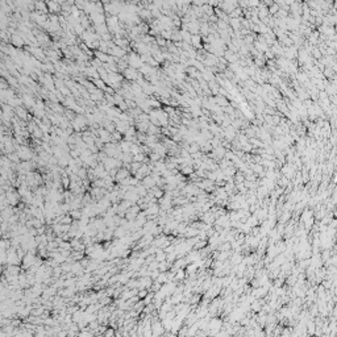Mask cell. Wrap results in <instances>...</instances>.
Segmentation results:
<instances>
[{
	"label": "cell",
	"instance_id": "6da1fadb",
	"mask_svg": "<svg viewBox=\"0 0 337 337\" xmlns=\"http://www.w3.org/2000/svg\"><path fill=\"white\" fill-rule=\"evenodd\" d=\"M128 63H129V66L133 67V69H140V67L144 65V62H142V59H141L140 56L132 53L129 57H128Z\"/></svg>",
	"mask_w": 337,
	"mask_h": 337
},
{
	"label": "cell",
	"instance_id": "7a4b0ae2",
	"mask_svg": "<svg viewBox=\"0 0 337 337\" xmlns=\"http://www.w3.org/2000/svg\"><path fill=\"white\" fill-rule=\"evenodd\" d=\"M124 77L129 80H137L138 79V71L137 69H133V67H127L124 70Z\"/></svg>",
	"mask_w": 337,
	"mask_h": 337
},
{
	"label": "cell",
	"instance_id": "3957f363",
	"mask_svg": "<svg viewBox=\"0 0 337 337\" xmlns=\"http://www.w3.org/2000/svg\"><path fill=\"white\" fill-rule=\"evenodd\" d=\"M17 155H19V158H21L23 161H29L30 158H32V153H30L29 149L27 148H19V150H17Z\"/></svg>",
	"mask_w": 337,
	"mask_h": 337
},
{
	"label": "cell",
	"instance_id": "277c9868",
	"mask_svg": "<svg viewBox=\"0 0 337 337\" xmlns=\"http://www.w3.org/2000/svg\"><path fill=\"white\" fill-rule=\"evenodd\" d=\"M72 125H74V129H75V130L83 129V128L86 127V120H84V117H82V116L75 117V119H74V122H72Z\"/></svg>",
	"mask_w": 337,
	"mask_h": 337
},
{
	"label": "cell",
	"instance_id": "5b68a950",
	"mask_svg": "<svg viewBox=\"0 0 337 337\" xmlns=\"http://www.w3.org/2000/svg\"><path fill=\"white\" fill-rule=\"evenodd\" d=\"M99 136H100V141L101 142H111V132H108L107 129H100L99 130Z\"/></svg>",
	"mask_w": 337,
	"mask_h": 337
},
{
	"label": "cell",
	"instance_id": "8992f818",
	"mask_svg": "<svg viewBox=\"0 0 337 337\" xmlns=\"http://www.w3.org/2000/svg\"><path fill=\"white\" fill-rule=\"evenodd\" d=\"M59 9H61V6L57 3V0H49V1H48V11L58 12Z\"/></svg>",
	"mask_w": 337,
	"mask_h": 337
},
{
	"label": "cell",
	"instance_id": "52a82bcc",
	"mask_svg": "<svg viewBox=\"0 0 337 337\" xmlns=\"http://www.w3.org/2000/svg\"><path fill=\"white\" fill-rule=\"evenodd\" d=\"M191 44L194 48H202V37L199 34H191Z\"/></svg>",
	"mask_w": 337,
	"mask_h": 337
},
{
	"label": "cell",
	"instance_id": "ba28073f",
	"mask_svg": "<svg viewBox=\"0 0 337 337\" xmlns=\"http://www.w3.org/2000/svg\"><path fill=\"white\" fill-rule=\"evenodd\" d=\"M11 41H12V44H13L15 46H17V48H20V46L24 45V38H23L21 36H19V34H13V36H12Z\"/></svg>",
	"mask_w": 337,
	"mask_h": 337
},
{
	"label": "cell",
	"instance_id": "9c48e42d",
	"mask_svg": "<svg viewBox=\"0 0 337 337\" xmlns=\"http://www.w3.org/2000/svg\"><path fill=\"white\" fill-rule=\"evenodd\" d=\"M6 199H7V202L11 203V204H13V205H15V204H17V202H19V198H17V195H16V194H13L12 191L7 194V198H6Z\"/></svg>",
	"mask_w": 337,
	"mask_h": 337
},
{
	"label": "cell",
	"instance_id": "30bf717a",
	"mask_svg": "<svg viewBox=\"0 0 337 337\" xmlns=\"http://www.w3.org/2000/svg\"><path fill=\"white\" fill-rule=\"evenodd\" d=\"M181 37H182V41L183 42H187L190 44L191 42V33L189 32V30H181Z\"/></svg>",
	"mask_w": 337,
	"mask_h": 337
},
{
	"label": "cell",
	"instance_id": "8fae6325",
	"mask_svg": "<svg viewBox=\"0 0 337 337\" xmlns=\"http://www.w3.org/2000/svg\"><path fill=\"white\" fill-rule=\"evenodd\" d=\"M36 9H37V11H41V12H46L48 11V7H46L45 3L37 0V1H36Z\"/></svg>",
	"mask_w": 337,
	"mask_h": 337
},
{
	"label": "cell",
	"instance_id": "7c38bea8",
	"mask_svg": "<svg viewBox=\"0 0 337 337\" xmlns=\"http://www.w3.org/2000/svg\"><path fill=\"white\" fill-rule=\"evenodd\" d=\"M267 9H269V13H270V15H276V13H278V11L281 9V7H279L278 4L274 3V4H271Z\"/></svg>",
	"mask_w": 337,
	"mask_h": 337
},
{
	"label": "cell",
	"instance_id": "4fadbf2b",
	"mask_svg": "<svg viewBox=\"0 0 337 337\" xmlns=\"http://www.w3.org/2000/svg\"><path fill=\"white\" fill-rule=\"evenodd\" d=\"M165 258H166V254H165L163 252H158L155 254V257H154V260H155L157 262H162V261H165Z\"/></svg>",
	"mask_w": 337,
	"mask_h": 337
},
{
	"label": "cell",
	"instance_id": "5bb4252c",
	"mask_svg": "<svg viewBox=\"0 0 337 337\" xmlns=\"http://www.w3.org/2000/svg\"><path fill=\"white\" fill-rule=\"evenodd\" d=\"M313 57L317 58V59H320L321 58V51L319 50V49H313Z\"/></svg>",
	"mask_w": 337,
	"mask_h": 337
},
{
	"label": "cell",
	"instance_id": "9a60e30c",
	"mask_svg": "<svg viewBox=\"0 0 337 337\" xmlns=\"http://www.w3.org/2000/svg\"><path fill=\"white\" fill-rule=\"evenodd\" d=\"M182 173H183V174H189V173L191 174V173H192V167L186 166V167H184V170H182Z\"/></svg>",
	"mask_w": 337,
	"mask_h": 337
},
{
	"label": "cell",
	"instance_id": "2e32d148",
	"mask_svg": "<svg viewBox=\"0 0 337 337\" xmlns=\"http://www.w3.org/2000/svg\"><path fill=\"white\" fill-rule=\"evenodd\" d=\"M271 4H274V0H263V6L270 7Z\"/></svg>",
	"mask_w": 337,
	"mask_h": 337
},
{
	"label": "cell",
	"instance_id": "e0dca14e",
	"mask_svg": "<svg viewBox=\"0 0 337 337\" xmlns=\"http://www.w3.org/2000/svg\"><path fill=\"white\" fill-rule=\"evenodd\" d=\"M130 1H133V3H134V1H136V0H130ZM137 1H138V0H137Z\"/></svg>",
	"mask_w": 337,
	"mask_h": 337
}]
</instances>
